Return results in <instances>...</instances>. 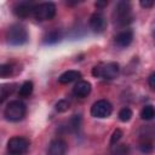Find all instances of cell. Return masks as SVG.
I'll return each instance as SVG.
<instances>
[{
	"mask_svg": "<svg viewBox=\"0 0 155 155\" xmlns=\"http://www.w3.org/2000/svg\"><path fill=\"white\" fill-rule=\"evenodd\" d=\"M28 39H29L28 31H27L25 27L22 24L16 23V24H12L7 29L6 40L12 46H21V45L25 44L28 41Z\"/></svg>",
	"mask_w": 155,
	"mask_h": 155,
	"instance_id": "1",
	"label": "cell"
},
{
	"mask_svg": "<svg viewBox=\"0 0 155 155\" xmlns=\"http://www.w3.org/2000/svg\"><path fill=\"white\" fill-rule=\"evenodd\" d=\"M114 22L117 25H127L133 21L132 8L128 1H119L115 6L114 13Z\"/></svg>",
	"mask_w": 155,
	"mask_h": 155,
	"instance_id": "2",
	"label": "cell"
},
{
	"mask_svg": "<svg viewBox=\"0 0 155 155\" xmlns=\"http://www.w3.org/2000/svg\"><path fill=\"white\" fill-rule=\"evenodd\" d=\"M25 113L27 107L19 99L10 101L4 110V115L8 121H19L25 116Z\"/></svg>",
	"mask_w": 155,
	"mask_h": 155,
	"instance_id": "3",
	"label": "cell"
},
{
	"mask_svg": "<svg viewBox=\"0 0 155 155\" xmlns=\"http://www.w3.org/2000/svg\"><path fill=\"white\" fill-rule=\"evenodd\" d=\"M120 67L115 62H109V63H102L92 69V75L94 78H102L105 80H113L119 75Z\"/></svg>",
	"mask_w": 155,
	"mask_h": 155,
	"instance_id": "4",
	"label": "cell"
},
{
	"mask_svg": "<svg viewBox=\"0 0 155 155\" xmlns=\"http://www.w3.org/2000/svg\"><path fill=\"white\" fill-rule=\"evenodd\" d=\"M56 15V5L53 2H41L34 6L33 16L36 21L44 22L52 19Z\"/></svg>",
	"mask_w": 155,
	"mask_h": 155,
	"instance_id": "5",
	"label": "cell"
},
{
	"mask_svg": "<svg viewBox=\"0 0 155 155\" xmlns=\"http://www.w3.org/2000/svg\"><path fill=\"white\" fill-rule=\"evenodd\" d=\"M113 113V105L107 99H99L91 107V115L97 119H105Z\"/></svg>",
	"mask_w": 155,
	"mask_h": 155,
	"instance_id": "6",
	"label": "cell"
},
{
	"mask_svg": "<svg viewBox=\"0 0 155 155\" xmlns=\"http://www.w3.org/2000/svg\"><path fill=\"white\" fill-rule=\"evenodd\" d=\"M29 148V140L24 137L15 136L8 139L7 142V150L10 154H19L23 155Z\"/></svg>",
	"mask_w": 155,
	"mask_h": 155,
	"instance_id": "7",
	"label": "cell"
},
{
	"mask_svg": "<svg viewBox=\"0 0 155 155\" xmlns=\"http://www.w3.org/2000/svg\"><path fill=\"white\" fill-rule=\"evenodd\" d=\"M90 28L93 33H103L107 28V19L102 12H94L90 17Z\"/></svg>",
	"mask_w": 155,
	"mask_h": 155,
	"instance_id": "8",
	"label": "cell"
},
{
	"mask_svg": "<svg viewBox=\"0 0 155 155\" xmlns=\"http://www.w3.org/2000/svg\"><path fill=\"white\" fill-rule=\"evenodd\" d=\"M35 4L31 1H21L17 2L13 6V13L19 17V18H25L30 15H33V10H34Z\"/></svg>",
	"mask_w": 155,
	"mask_h": 155,
	"instance_id": "9",
	"label": "cell"
},
{
	"mask_svg": "<svg viewBox=\"0 0 155 155\" xmlns=\"http://www.w3.org/2000/svg\"><path fill=\"white\" fill-rule=\"evenodd\" d=\"M68 150L67 142L64 139L57 138L51 140L48 149H47V155H65Z\"/></svg>",
	"mask_w": 155,
	"mask_h": 155,
	"instance_id": "10",
	"label": "cell"
},
{
	"mask_svg": "<svg viewBox=\"0 0 155 155\" xmlns=\"http://www.w3.org/2000/svg\"><path fill=\"white\" fill-rule=\"evenodd\" d=\"M91 90H92V87L88 81L79 80L73 87V93H74V96L79 97V98H85L91 93Z\"/></svg>",
	"mask_w": 155,
	"mask_h": 155,
	"instance_id": "11",
	"label": "cell"
},
{
	"mask_svg": "<svg viewBox=\"0 0 155 155\" xmlns=\"http://www.w3.org/2000/svg\"><path fill=\"white\" fill-rule=\"evenodd\" d=\"M132 40H133V31L131 29H125V30L120 31L115 36V44L119 47H127V46H130Z\"/></svg>",
	"mask_w": 155,
	"mask_h": 155,
	"instance_id": "12",
	"label": "cell"
},
{
	"mask_svg": "<svg viewBox=\"0 0 155 155\" xmlns=\"http://www.w3.org/2000/svg\"><path fill=\"white\" fill-rule=\"evenodd\" d=\"M80 78H81V73L79 70H67L63 74H61V76L58 78V82L67 85L73 81H78Z\"/></svg>",
	"mask_w": 155,
	"mask_h": 155,
	"instance_id": "13",
	"label": "cell"
},
{
	"mask_svg": "<svg viewBox=\"0 0 155 155\" xmlns=\"http://www.w3.org/2000/svg\"><path fill=\"white\" fill-rule=\"evenodd\" d=\"M61 39H62V33L58 29H53V30H50L44 36V42L51 45V44H56V42L61 41Z\"/></svg>",
	"mask_w": 155,
	"mask_h": 155,
	"instance_id": "14",
	"label": "cell"
},
{
	"mask_svg": "<svg viewBox=\"0 0 155 155\" xmlns=\"http://www.w3.org/2000/svg\"><path fill=\"white\" fill-rule=\"evenodd\" d=\"M33 88H34V85H33L31 81H24V82L21 85L19 91H18L19 97H22V98L29 97V96L33 93Z\"/></svg>",
	"mask_w": 155,
	"mask_h": 155,
	"instance_id": "15",
	"label": "cell"
},
{
	"mask_svg": "<svg viewBox=\"0 0 155 155\" xmlns=\"http://www.w3.org/2000/svg\"><path fill=\"white\" fill-rule=\"evenodd\" d=\"M111 155H130V148L126 144H116L111 148Z\"/></svg>",
	"mask_w": 155,
	"mask_h": 155,
	"instance_id": "16",
	"label": "cell"
},
{
	"mask_svg": "<svg viewBox=\"0 0 155 155\" xmlns=\"http://www.w3.org/2000/svg\"><path fill=\"white\" fill-rule=\"evenodd\" d=\"M154 116H155V110H154L153 105L148 104V105L143 107V109L140 111V117L143 120H151V119H154Z\"/></svg>",
	"mask_w": 155,
	"mask_h": 155,
	"instance_id": "17",
	"label": "cell"
},
{
	"mask_svg": "<svg viewBox=\"0 0 155 155\" xmlns=\"http://www.w3.org/2000/svg\"><path fill=\"white\" fill-rule=\"evenodd\" d=\"M132 115H133V113H132V110H131L128 107H125V108H122V109L119 111V119H120L122 122L130 121L131 117H132Z\"/></svg>",
	"mask_w": 155,
	"mask_h": 155,
	"instance_id": "18",
	"label": "cell"
},
{
	"mask_svg": "<svg viewBox=\"0 0 155 155\" xmlns=\"http://www.w3.org/2000/svg\"><path fill=\"white\" fill-rule=\"evenodd\" d=\"M13 85H7V86H1L0 88V102H2L6 97H8V94H11L13 92Z\"/></svg>",
	"mask_w": 155,
	"mask_h": 155,
	"instance_id": "19",
	"label": "cell"
},
{
	"mask_svg": "<svg viewBox=\"0 0 155 155\" xmlns=\"http://www.w3.org/2000/svg\"><path fill=\"white\" fill-rule=\"evenodd\" d=\"M70 108V103L67 99H61L56 103V110L59 113H64Z\"/></svg>",
	"mask_w": 155,
	"mask_h": 155,
	"instance_id": "20",
	"label": "cell"
},
{
	"mask_svg": "<svg viewBox=\"0 0 155 155\" xmlns=\"http://www.w3.org/2000/svg\"><path fill=\"white\" fill-rule=\"evenodd\" d=\"M80 126H81V115H74L70 120L69 128H71L73 131H78Z\"/></svg>",
	"mask_w": 155,
	"mask_h": 155,
	"instance_id": "21",
	"label": "cell"
},
{
	"mask_svg": "<svg viewBox=\"0 0 155 155\" xmlns=\"http://www.w3.org/2000/svg\"><path fill=\"white\" fill-rule=\"evenodd\" d=\"M12 65L11 64H0V78H7L12 74Z\"/></svg>",
	"mask_w": 155,
	"mask_h": 155,
	"instance_id": "22",
	"label": "cell"
},
{
	"mask_svg": "<svg viewBox=\"0 0 155 155\" xmlns=\"http://www.w3.org/2000/svg\"><path fill=\"white\" fill-rule=\"evenodd\" d=\"M121 136H122V131H121L120 128H116V130L113 132V134H111L110 144H115V143H117V142H119V139L121 138Z\"/></svg>",
	"mask_w": 155,
	"mask_h": 155,
	"instance_id": "23",
	"label": "cell"
},
{
	"mask_svg": "<svg viewBox=\"0 0 155 155\" xmlns=\"http://www.w3.org/2000/svg\"><path fill=\"white\" fill-rule=\"evenodd\" d=\"M153 5H154V1L153 0H142L140 1V6L142 7H145V8L153 7Z\"/></svg>",
	"mask_w": 155,
	"mask_h": 155,
	"instance_id": "24",
	"label": "cell"
},
{
	"mask_svg": "<svg viewBox=\"0 0 155 155\" xmlns=\"http://www.w3.org/2000/svg\"><path fill=\"white\" fill-rule=\"evenodd\" d=\"M148 82H149V86H150V88H151V90H154V88H155V73L150 74L149 79H148Z\"/></svg>",
	"mask_w": 155,
	"mask_h": 155,
	"instance_id": "25",
	"label": "cell"
},
{
	"mask_svg": "<svg viewBox=\"0 0 155 155\" xmlns=\"http://www.w3.org/2000/svg\"><path fill=\"white\" fill-rule=\"evenodd\" d=\"M108 5V1H103V2H96V6L98 7V8H102V7H104V6H107Z\"/></svg>",
	"mask_w": 155,
	"mask_h": 155,
	"instance_id": "26",
	"label": "cell"
},
{
	"mask_svg": "<svg viewBox=\"0 0 155 155\" xmlns=\"http://www.w3.org/2000/svg\"><path fill=\"white\" fill-rule=\"evenodd\" d=\"M8 155H19V154H8Z\"/></svg>",
	"mask_w": 155,
	"mask_h": 155,
	"instance_id": "27",
	"label": "cell"
}]
</instances>
